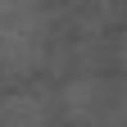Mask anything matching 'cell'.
<instances>
[{
  "label": "cell",
  "mask_w": 127,
  "mask_h": 127,
  "mask_svg": "<svg viewBox=\"0 0 127 127\" xmlns=\"http://www.w3.org/2000/svg\"><path fill=\"white\" fill-rule=\"evenodd\" d=\"M64 114L77 127H127V91L109 77H77L64 86Z\"/></svg>",
  "instance_id": "1"
},
{
  "label": "cell",
  "mask_w": 127,
  "mask_h": 127,
  "mask_svg": "<svg viewBox=\"0 0 127 127\" xmlns=\"http://www.w3.org/2000/svg\"><path fill=\"white\" fill-rule=\"evenodd\" d=\"M0 127H45V104L27 91H14L0 100Z\"/></svg>",
  "instance_id": "2"
}]
</instances>
